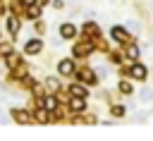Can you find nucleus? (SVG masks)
Segmentation results:
<instances>
[{"mask_svg": "<svg viewBox=\"0 0 153 141\" xmlns=\"http://www.w3.org/2000/svg\"><path fill=\"white\" fill-rule=\"evenodd\" d=\"M60 72H62V74L74 72V62H72V60H62V62H60Z\"/></svg>", "mask_w": 153, "mask_h": 141, "instance_id": "2", "label": "nucleus"}, {"mask_svg": "<svg viewBox=\"0 0 153 141\" xmlns=\"http://www.w3.org/2000/svg\"><path fill=\"white\" fill-rule=\"evenodd\" d=\"M120 88H122V91H124V93H129V91H131V86H129V84H127V81H122V84H120Z\"/></svg>", "mask_w": 153, "mask_h": 141, "instance_id": "11", "label": "nucleus"}, {"mask_svg": "<svg viewBox=\"0 0 153 141\" xmlns=\"http://www.w3.org/2000/svg\"><path fill=\"white\" fill-rule=\"evenodd\" d=\"M72 93H74V96H86V88L79 86V84H74V86H72Z\"/></svg>", "mask_w": 153, "mask_h": 141, "instance_id": "7", "label": "nucleus"}, {"mask_svg": "<svg viewBox=\"0 0 153 141\" xmlns=\"http://www.w3.org/2000/svg\"><path fill=\"white\" fill-rule=\"evenodd\" d=\"M45 108H48V110H55V108H57V100H55V98H45Z\"/></svg>", "mask_w": 153, "mask_h": 141, "instance_id": "9", "label": "nucleus"}, {"mask_svg": "<svg viewBox=\"0 0 153 141\" xmlns=\"http://www.w3.org/2000/svg\"><path fill=\"white\" fill-rule=\"evenodd\" d=\"M72 110H84V96H79V98L72 100Z\"/></svg>", "mask_w": 153, "mask_h": 141, "instance_id": "5", "label": "nucleus"}, {"mask_svg": "<svg viewBox=\"0 0 153 141\" xmlns=\"http://www.w3.org/2000/svg\"><path fill=\"white\" fill-rule=\"evenodd\" d=\"M131 76L146 79V67H143V65H131Z\"/></svg>", "mask_w": 153, "mask_h": 141, "instance_id": "1", "label": "nucleus"}, {"mask_svg": "<svg viewBox=\"0 0 153 141\" xmlns=\"http://www.w3.org/2000/svg\"><path fill=\"white\" fill-rule=\"evenodd\" d=\"M22 2H24V5H29V2H33V0H22Z\"/></svg>", "mask_w": 153, "mask_h": 141, "instance_id": "14", "label": "nucleus"}, {"mask_svg": "<svg viewBox=\"0 0 153 141\" xmlns=\"http://www.w3.org/2000/svg\"><path fill=\"white\" fill-rule=\"evenodd\" d=\"M127 53H129V57H134V60L139 57V48H136V45H131V48H129Z\"/></svg>", "mask_w": 153, "mask_h": 141, "instance_id": "10", "label": "nucleus"}, {"mask_svg": "<svg viewBox=\"0 0 153 141\" xmlns=\"http://www.w3.org/2000/svg\"><path fill=\"white\" fill-rule=\"evenodd\" d=\"M7 26H10V31H12V33H17V31H19V22H17V19H10V24H7Z\"/></svg>", "mask_w": 153, "mask_h": 141, "instance_id": "8", "label": "nucleus"}, {"mask_svg": "<svg viewBox=\"0 0 153 141\" xmlns=\"http://www.w3.org/2000/svg\"><path fill=\"white\" fill-rule=\"evenodd\" d=\"M60 33H62V36H65V38H72V36H74V33H76V29H74V26H72V24H65V26H62V29H60Z\"/></svg>", "mask_w": 153, "mask_h": 141, "instance_id": "3", "label": "nucleus"}, {"mask_svg": "<svg viewBox=\"0 0 153 141\" xmlns=\"http://www.w3.org/2000/svg\"><path fill=\"white\" fill-rule=\"evenodd\" d=\"M41 50V41H29L26 43V53H38Z\"/></svg>", "mask_w": 153, "mask_h": 141, "instance_id": "4", "label": "nucleus"}, {"mask_svg": "<svg viewBox=\"0 0 153 141\" xmlns=\"http://www.w3.org/2000/svg\"><path fill=\"white\" fill-rule=\"evenodd\" d=\"M48 86H50V88H60V81H55V79H50V81H48Z\"/></svg>", "mask_w": 153, "mask_h": 141, "instance_id": "13", "label": "nucleus"}, {"mask_svg": "<svg viewBox=\"0 0 153 141\" xmlns=\"http://www.w3.org/2000/svg\"><path fill=\"white\" fill-rule=\"evenodd\" d=\"M29 14H31V17H36V14H41V7H31V10H29Z\"/></svg>", "mask_w": 153, "mask_h": 141, "instance_id": "12", "label": "nucleus"}, {"mask_svg": "<svg viewBox=\"0 0 153 141\" xmlns=\"http://www.w3.org/2000/svg\"><path fill=\"white\" fill-rule=\"evenodd\" d=\"M81 79H84L86 84H91V81H96V79H93V72H88V69H84V72H81Z\"/></svg>", "mask_w": 153, "mask_h": 141, "instance_id": "6", "label": "nucleus"}]
</instances>
